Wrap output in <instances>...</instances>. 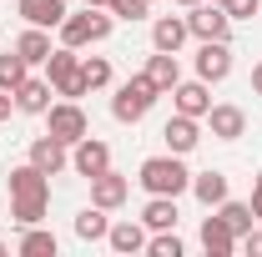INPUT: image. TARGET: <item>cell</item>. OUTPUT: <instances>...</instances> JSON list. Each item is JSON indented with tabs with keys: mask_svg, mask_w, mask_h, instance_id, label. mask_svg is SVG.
Wrapping results in <instances>:
<instances>
[{
	"mask_svg": "<svg viewBox=\"0 0 262 257\" xmlns=\"http://www.w3.org/2000/svg\"><path fill=\"white\" fill-rule=\"evenodd\" d=\"M5 182H10V217H15V227L46 222V212H51V177L35 172L31 161H20V166H10Z\"/></svg>",
	"mask_w": 262,
	"mask_h": 257,
	"instance_id": "obj_1",
	"label": "cell"
},
{
	"mask_svg": "<svg viewBox=\"0 0 262 257\" xmlns=\"http://www.w3.org/2000/svg\"><path fill=\"white\" fill-rule=\"evenodd\" d=\"M136 182H141L146 197H182V192H192V172H187V161L177 157V152L146 157L141 166H136Z\"/></svg>",
	"mask_w": 262,
	"mask_h": 257,
	"instance_id": "obj_2",
	"label": "cell"
},
{
	"mask_svg": "<svg viewBox=\"0 0 262 257\" xmlns=\"http://www.w3.org/2000/svg\"><path fill=\"white\" fill-rule=\"evenodd\" d=\"M157 101H162V91L151 86V76H146V71H136L131 81H121V86H116V96H111V116H116L121 126H136V121H141Z\"/></svg>",
	"mask_w": 262,
	"mask_h": 257,
	"instance_id": "obj_3",
	"label": "cell"
},
{
	"mask_svg": "<svg viewBox=\"0 0 262 257\" xmlns=\"http://www.w3.org/2000/svg\"><path fill=\"white\" fill-rule=\"evenodd\" d=\"M116 31V15L111 10H96V5H86L81 15H66L61 20V46H101V40H111Z\"/></svg>",
	"mask_w": 262,
	"mask_h": 257,
	"instance_id": "obj_4",
	"label": "cell"
},
{
	"mask_svg": "<svg viewBox=\"0 0 262 257\" xmlns=\"http://www.w3.org/2000/svg\"><path fill=\"white\" fill-rule=\"evenodd\" d=\"M46 81H51V86H56V96H66V101H81V96H86L76 46H56V51L46 56Z\"/></svg>",
	"mask_w": 262,
	"mask_h": 257,
	"instance_id": "obj_5",
	"label": "cell"
},
{
	"mask_svg": "<svg viewBox=\"0 0 262 257\" xmlns=\"http://www.w3.org/2000/svg\"><path fill=\"white\" fill-rule=\"evenodd\" d=\"M46 131L51 136H61L66 146H76L86 131H91V121H86V111H81V101H51V111H46Z\"/></svg>",
	"mask_w": 262,
	"mask_h": 257,
	"instance_id": "obj_6",
	"label": "cell"
},
{
	"mask_svg": "<svg viewBox=\"0 0 262 257\" xmlns=\"http://www.w3.org/2000/svg\"><path fill=\"white\" fill-rule=\"evenodd\" d=\"M187 31H192V40H232V15L217 0H202L187 10Z\"/></svg>",
	"mask_w": 262,
	"mask_h": 257,
	"instance_id": "obj_7",
	"label": "cell"
},
{
	"mask_svg": "<svg viewBox=\"0 0 262 257\" xmlns=\"http://www.w3.org/2000/svg\"><path fill=\"white\" fill-rule=\"evenodd\" d=\"M202 121L212 131V141H242V136H247V111L232 106V101H212V111H207Z\"/></svg>",
	"mask_w": 262,
	"mask_h": 257,
	"instance_id": "obj_8",
	"label": "cell"
},
{
	"mask_svg": "<svg viewBox=\"0 0 262 257\" xmlns=\"http://www.w3.org/2000/svg\"><path fill=\"white\" fill-rule=\"evenodd\" d=\"M106 166H111V146H106L101 136H91V131H86V136H81V141L71 146V172L91 182V177H101Z\"/></svg>",
	"mask_w": 262,
	"mask_h": 257,
	"instance_id": "obj_9",
	"label": "cell"
},
{
	"mask_svg": "<svg viewBox=\"0 0 262 257\" xmlns=\"http://www.w3.org/2000/svg\"><path fill=\"white\" fill-rule=\"evenodd\" d=\"M26 161H31L35 172H46V177H61L66 166H71V146H66L61 136H51V131H46V136H35V141H31Z\"/></svg>",
	"mask_w": 262,
	"mask_h": 257,
	"instance_id": "obj_10",
	"label": "cell"
},
{
	"mask_svg": "<svg viewBox=\"0 0 262 257\" xmlns=\"http://www.w3.org/2000/svg\"><path fill=\"white\" fill-rule=\"evenodd\" d=\"M196 76H202L207 86L227 81L232 76V40H202V46H196Z\"/></svg>",
	"mask_w": 262,
	"mask_h": 257,
	"instance_id": "obj_11",
	"label": "cell"
},
{
	"mask_svg": "<svg viewBox=\"0 0 262 257\" xmlns=\"http://www.w3.org/2000/svg\"><path fill=\"white\" fill-rule=\"evenodd\" d=\"M162 141H166V152L192 157L196 146H202V121H196V116H182V111H171V121L162 126Z\"/></svg>",
	"mask_w": 262,
	"mask_h": 257,
	"instance_id": "obj_12",
	"label": "cell"
},
{
	"mask_svg": "<svg viewBox=\"0 0 262 257\" xmlns=\"http://www.w3.org/2000/svg\"><path fill=\"white\" fill-rule=\"evenodd\" d=\"M10 96H15V111H20V116H46V111H51V96H56V86H51L46 76H26Z\"/></svg>",
	"mask_w": 262,
	"mask_h": 257,
	"instance_id": "obj_13",
	"label": "cell"
},
{
	"mask_svg": "<svg viewBox=\"0 0 262 257\" xmlns=\"http://www.w3.org/2000/svg\"><path fill=\"white\" fill-rule=\"evenodd\" d=\"M146 227H141V217H121V222H111V232H106V247L116 257H136V252H146Z\"/></svg>",
	"mask_w": 262,
	"mask_h": 257,
	"instance_id": "obj_14",
	"label": "cell"
},
{
	"mask_svg": "<svg viewBox=\"0 0 262 257\" xmlns=\"http://www.w3.org/2000/svg\"><path fill=\"white\" fill-rule=\"evenodd\" d=\"M171 111H182V116H207L212 111V91H207V81L196 76V81H177L171 86Z\"/></svg>",
	"mask_w": 262,
	"mask_h": 257,
	"instance_id": "obj_15",
	"label": "cell"
},
{
	"mask_svg": "<svg viewBox=\"0 0 262 257\" xmlns=\"http://www.w3.org/2000/svg\"><path fill=\"white\" fill-rule=\"evenodd\" d=\"M196 242H202V252H207V257H232V252H237V232H232L217 212H212V217H202Z\"/></svg>",
	"mask_w": 262,
	"mask_h": 257,
	"instance_id": "obj_16",
	"label": "cell"
},
{
	"mask_svg": "<svg viewBox=\"0 0 262 257\" xmlns=\"http://www.w3.org/2000/svg\"><path fill=\"white\" fill-rule=\"evenodd\" d=\"M126 197H131V182L121 177V172H101V177H91V202L96 207H106V212H116V207H126Z\"/></svg>",
	"mask_w": 262,
	"mask_h": 257,
	"instance_id": "obj_17",
	"label": "cell"
},
{
	"mask_svg": "<svg viewBox=\"0 0 262 257\" xmlns=\"http://www.w3.org/2000/svg\"><path fill=\"white\" fill-rule=\"evenodd\" d=\"M15 10L26 26H40V31H61V20L71 15L66 0H15Z\"/></svg>",
	"mask_w": 262,
	"mask_h": 257,
	"instance_id": "obj_18",
	"label": "cell"
},
{
	"mask_svg": "<svg viewBox=\"0 0 262 257\" xmlns=\"http://www.w3.org/2000/svg\"><path fill=\"white\" fill-rule=\"evenodd\" d=\"M192 40V31H187V15H157L151 20V51H182Z\"/></svg>",
	"mask_w": 262,
	"mask_h": 257,
	"instance_id": "obj_19",
	"label": "cell"
},
{
	"mask_svg": "<svg viewBox=\"0 0 262 257\" xmlns=\"http://www.w3.org/2000/svg\"><path fill=\"white\" fill-rule=\"evenodd\" d=\"M71 232L81 237V242H106V232H111V217H106V207H81L76 217H71Z\"/></svg>",
	"mask_w": 262,
	"mask_h": 257,
	"instance_id": "obj_20",
	"label": "cell"
},
{
	"mask_svg": "<svg viewBox=\"0 0 262 257\" xmlns=\"http://www.w3.org/2000/svg\"><path fill=\"white\" fill-rule=\"evenodd\" d=\"M192 197L212 212L227 202V172H192Z\"/></svg>",
	"mask_w": 262,
	"mask_h": 257,
	"instance_id": "obj_21",
	"label": "cell"
},
{
	"mask_svg": "<svg viewBox=\"0 0 262 257\" xmlns=\"http://www.w3.org/2000/svg\"><path fill=\"white\" fill-rule=\"evenodd\" d=\"M177 197H146V207H141V227L146 232H171L177 227Z\"/></svg>",
	"mask_w": 262,
	"mask_h": 257,
	"instance_id": "obj_22",
	"label": "cell"
},
{
	"mask_svg": "<svg viewBox=\"0 0 262 257\" xmlns=\"http://www.w3.org/2000/svg\"><path fill=\"white\" fill-rule=\"evenodd\" d=\"M15 252L20 257H56L61 252V242H56V232L51 227H20V242H15Z\"/></svg>",
	"mask_w": 262,
	"mask_h": 257,
	"instance_id": "obj_23",
	"label": "cell"
},
{
	"mask_svg": "<svg viewBox=\"0 0 262 257\" xmlns=\"http://www.w3.org/2000/svg\"><path fill=\"white\" fill-rule=\"evenodd\" d=\"M146 76H151V86H157L162 96H171V86L182 81V66H177L171 51H151V56H146Z\"/></svg>",
	"mask_w": 262,
	"mask_h": 257,
	"instance_id": "obj_24",
	"label": "cell"
},
{
	"mask_svg": "<svg viewBox=\"0 0 262 257\" xmlns=\"http://www.w3.org/2000/svg\"><path fill=\"white\" fill-rule=\"evenodd\" d=\"M15 51L26 56V66H46V56H51L56 46H51V31H40V26H26V31L15 35Z\"/></svg>",
	"mask_w": 262,
	"mask_h": 257,
	"instance_id": "obj_25",
	"label": "cell"
},
{
	"mask_svg": "<svg viewBox=\"0 0 262 257\" xmlns=\"http://www.w3.org/2000/svg\"><path fill=\"white\" fill-rule=\"evenodd\" d=\"M212 212H217V217H222V222H227L237 237L257 227V217H252V202H232V197H227V202H222V207H212Z\"/></svg>",
	"mask_w": 262,
	"mask_h": 257,
	"instance_id": "obj_26",
	"label": "cell"
},
{
	"mask_svg": "<svg viewBox=\"0 0 262 257\" xmlns=\"http://www.w3.org/2000/svg\"><path fill=\"white\" fill-rule=\"evenodd\" d=\"M26 76H31V66H26V56H20L15 46H10V51L0 56V91H15Z\"/></svg>",
	"mask_w": 262,
	"mask_h": 257,
	"instance_id": "obj_27",
	"label": "cell"
},
{
	"mask_svg": "<svg viewBox=\"0 0 262 257\" xmlns=\"http://www.w3.org/2000/svg\"><path fill=\"white\" fill-rule=\"evenodd\" d=\"M81 81H86V91H106L111 86V61L106 56H81Z\"/></svg>",
	"mask_w": 262,
	"mask_h": 257,
	"instance_id": "obj_28",
	"label": "cell"
},
{
	"mask_svg": "<svg viewBox=\"0 0 262 257\" xmlns=\"http://www.w3.org/2000/svg\"><path fill=\"white\" fill-rule=\"evenodd\" d=\"M146 252L151 257H182L187 247H182V237H177V227H171V232H151V237H146Z\"/></svg>",
	"mask_w": 262,
	"mask_h": 257,
	"instance_id": "obj_29",
	"label": "cell"
},
{
	"mask_svg": "<svg viewBox=\"0 0 262 257\" xmlns=\"http://www.w3.org/2000/svg\"><path fill=\"white\" fill-rule=\"evenodd\" d=\"M106 10H111L116 20H131V26H136V20H146V10H151V0H111Z\"/></svg>",
	"mask_w": 262,
	"mask_h": 257,
	"instance_id": "obj_30",
	"label": "cell"
},
{
	"mask_svg": "<svg viewBox=\"0 0 262 257\" xmlns=\"http://www.w3.org/2000/svg\"><path fill=\"white\" fill-rule=\"evenodd\" d=\"M222 10H227L232 20H252V15L262 10V0H222Z\"/></svg>",
	"mask_w": 262,
	"mask_h": 257,
	"instance_id": "obj_31",
	"label": "cell"
},
{
	"mask_svg": "<svg viewBox=\"0 0 262 257\" xmlns=\"http://www.w3.org/2000/svg\"><path fill=\"white\" fill-rule=\"evenodd\" d=\"M237 247H242V252H252V257H262V227L242 232V237H237Z\"/></svg>",
	"mask_w": 262,
	"mask_h": 257,
	"instance_id": "obj_32",
	"label": "cell"
},
{
	"mask_svg": "<svg viewBox=\"0 0 262 257\" xmlns=\"http://www.w3.org/2000/svg\"><path fill=\"white\" fill-rule=\"evenodd\" d=\"M252 217H257V222H262V172H257V177H252Z\"/></svg>",
	"mask_w": 262,
	"mask_h": 257,
	"instance_id": "obj_33",
	"label": "cell"
},
{
	"mask_svg": "<svg viewBox=\"0 0 262 257\" xmlns=\"http://www.w3.org/2000/svg\"><path fill=\"white\" fill-rule=\"evenodd\" d=\"M10 111H15V96H10V91H0V121H10Z\"/></svg>",
	"mask_w": 262,
	"mask_h": 257,
	"instance_id": "obj_34",
	"label": "cell"
},
{
	"mask_svg": "<svg viewBox=\"0 0 262 257\" xmlns=\"http://www.w3.org/2000/svg\"><path fill=\"white\" fill-rule=\"evenodd\" d=\"M252 91H257V96H262V61L252 66Z\"/></svg>",
	"mask_w": 262,
	"mask_h": 257,
	"instance_id": "obj_35",
	"label": "cell"
},
{
	"mask_svg": "<svg viewBox=\"0 0 262 257\" xmlns=\"http://www.w3.org/2000/svg\"><path fill=\"white\" fill-rule=\"evenodd\" d=\"M177 5H182V10H192V5H202V0H177Z\"/></svg>",
	"mask_w": 262,
	"mask_h": 257,
	"instance_id": "obj_36",
	"label": "cell"
},
{
	"mask_svg": "<svg viewBox=\"0 0 262 257\" xmlns=\"http://www.w3.org/2000/svg\"><path fill=\"white\" fill-rule=\"evenodd\" d=\"M86 5H96V10H106V5H111V0H86Z\"/></svg>",
	"mask_w": 262,
	"mask_h": 257,
	"instance_id": "obj_37",
	"label": "cell"
},
{
	"mask_svg": "<svg viewBox=\"0 0 262 257\" xmlns=\"http://www.w3.org/2000/svg\"><path fill=\"white\" fill-rule=\"evenodd\" d=\"M5 252H10V242H0V257H5Z\"/></svg>",
	"mask_w": 262,
	"mask_h": 257,
	"instance_id": "obj_38",
	"label": "cell"
},
{
	"mask_svg": "<svg viewBox=\"0 0 262 257\" xmlns=\"http://www.w3.org/2000/svg\"><path fill=\"white\" fill-rule=\"evenodd\" d=\"M217 5H222V0H217Z\"/></svg>",
	"mask_w": 262,
	"mask_h": 257,
	"instance_id": "obj_39",
	"label": "cell"
},
{
	"mask_svg": "<svg viewBox=\"0 0 262 257\" xmlns=\"http://www.w3.org/2000/svg\"><path fill=\"white\" fill-rule=\"evenodd\" d=\"M151 5H157V0H151Z\"/></svg>",
	"mask_w": 262,
	"mask_h": 257,
	"instance_id": "obj_40",
	"label": "cell"
}]
</instances>
